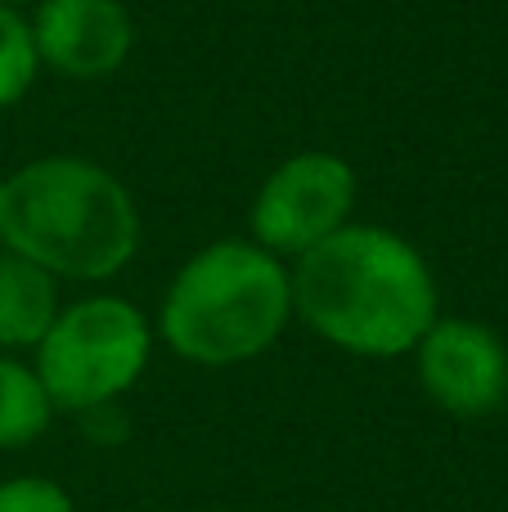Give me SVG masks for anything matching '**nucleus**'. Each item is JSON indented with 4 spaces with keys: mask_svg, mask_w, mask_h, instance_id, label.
<instances>
[{
    "mask_svg": "<svg viewBox=\"0 0 508 512\" xmlns=\"http://www.w3.org/2000/svg\"><path fill=\"white\" fill-rule=\"evenodd\" d=\"M293 265V319L360 360H401L437 324L428 256L387 225L351 221Z\"/></svg>",
    "mask_w": 508,
    "mask_h": 512,
    "instance_id": "1",
    "label": "nucleus"
},
{
    "mask_svg": "<svg viewBox=\"0 0 508 512\" xmlns=\"http://www.w3.org/2000/svg\"><path fill=\"white\" fill-rule=\"evenodd\" d=\"M140 203L108 167L77 153H45L0 176V248L54 279L104 283L135 261Z\"/></svg>",
    "mask_w": 508,
    "mask_h": 512,
    "instance_id": "2",
    "label": "nucleus"
},
{
    "mask_svg": "<svg viewBox=\"0 0 508 512\" xmlns=\"http://www.w3.org/2000/svg\"><path fill=\"white\" fill-rule=\"evenodd\" d=\"M288 324L293 265L252 239H216L171 274L153 333L194 369H234L266 355Z\"/></svg>",
    "mask_w": 508,
    "mask_h": 512,
    "instance_id": "3",
    "label": "nucleus"
},
{
    "mask_svg": "<svg viewBox=\"0 0 508 512\" xmlns=\"http://www.w3.org/2000/svg\"><path fill=\"white\" fill-rule=\"evenodd\" d=\"M153 337L158 333L149 315L117 292H90L59 306L54 324L32 351V369L54 414L117 405L149 373Z\"/></svg>",
    "mask_w": 508,
    "mask_h": 512,
    "instance_id": "4",
    "label": "nucleus"
},
{
    "mask_svg": "<svg viewBox=\"0 0 508 512\" xmlns=\"http://www.w3.org/2000/svg\"><path fill=\"white\" fill-rule=\"evenodd\" d=\"M356 203V167L342 153L302 149L257 185V198L248 207V239L284 261H297L315 243L356 221Z\"/></svg>",
    "mask_w": 508,
    "mask_h": 512,
    "instance_id": "5",
    "label": "nucleus"
},
{
    "mask_svg": "<svg viewBox=\"0 0 508 512\" xmlns=\"http://www.w3.org/2000/svg\"><path fill=\"white\" fill-rule=\"evenodd\" d=\"M410 355L423 396L446 414L482 418L508 400V346L477 319L437 315Z\"/></svg>",
    "mask_w": 508,
    "mask_h": 512,
    "instance_id": "6",
    "label": "nucleus"
},
{
    "mask_svg": "<svg viewBox=\"0 0 508 512\" xmlns=\"http://www.w3.org/2000/svg\"><path fill=\"white\" fill-rule=\"evenodd\" d=\"M41 68L68 81H108L135 50V18L122 0H36L27 9Z\"/></svg>",
    "mask_w": 508,
    "mask_h": 512,
    "instance_id": "7",
    "label": "nucleus"
},
{
    "mask_svg": "<svg viewBox=\"0 0 508 512\" xmlns=\"http://www.w3.org/2000/svg\"><path fill=\"white\" fill-rule=\"evenodd\" d=\"M59 306V279L50 270L0 248V351H36V342L54 324Z\"/></svg>",
    "mask_w": 508,
    "mask_h": 512,
    "instance_id": "8",
    "label": "nucleus"
},
{
    "mask_svg": "<svg viewBox=\"0 0 508 512\" xmlns=\"http://www.w3.org/2000/svg\"><path fill=\"white\" fill-rule=\"evenodd\" d=\"M54 423V405L32 360L0 351V454L36 445Z\"/></svg>",
    "mask_w": 508,
    "mask_h": 512,
    "instance_id": "9",
    "label": "nucleus"
},
{
    "mask_svg": "<svg viewBox=\"0 0 508 512\" xmlns=\"http://www.w3.org/2000/svg\"><path fill=\"white\" fill-rule=\"evenodd\" d=\"M41 77V59L32 45V27H27V9L0 5V113L23 104L27 90Z\"/></svg>",
    "mask_w": 508,
    "mask_h": 512,
    "instance_id": "10",
    "label": "nucleus"
},
{
    "mask_svg": "<svg viewBox=\"0 0 508 512\" xmlns=\"http://www.w3.org/2000/svg\"><path fill=\"white\" fill-rule=\"evenodd\" d=\"M0 512H77L72 495L50 477H5Z\"/></svg>",
    "mask_w": 508,
    "mask_h": 512,
    "instance_id": "11",
    "label": "nucleus"
},
{
    "mask_svg": "<svg viewBox=\"0 0 508 512\" xmlns=\"http://www.w3.org/2000/svg\"><path fill=\"white\" fill-rule=\"evenodd\" d=\"M81 427L90 432V441L99 445H117L126 441V414H122V400L117 405H99V409H86V414H77Z\"/></svg>",
    "mask_w": 508,
    "mask_h": 512,
    "instance_id": "12",
    "label": "nucleus"
},
{
    "mask_svg": "<svg viewBox=\"0 0 508 512\" xmlns=\"http://www.w3.org/2000/svg\"><path fill=\"white\" fill-rule=\"evenodd\" d=\"M0 5H14V9H32L36 0H0Z\"/></svg>",
    "mask_w": 508,
    "mask_h": 512,
    "instance_id": "13",
    "label": "nucleus"
}]
</instances>
